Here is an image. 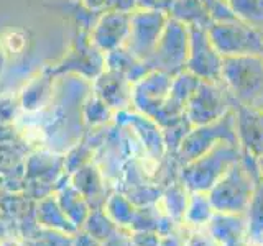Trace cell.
Instances as JSON below:
<instances>
[{
	"label": "cell",
	"instance_id": "obj_11",
	"mask_svg": "<svg viewBox=\"0 0 263 246\" xmlns=\"http://www.w3.org/2000/svg\"><path fill=\"white\" fill-rule=\"evenodd\" d=\"M234 113L238 145L243 151L258 158L263 154V110L235 104Z\"/></svg>",
	"mask_w": 263,
	"mask_h": 246
},
{
	"label": "cell",
	"instance_id": "obj_17",
	"mask_svg": "<svg viewBox=\"0 0 263 246\" xmlns=\"http://www.w3.org/2000/svg\"><path fill=\"white\" fill-rule=\"evenodd\" d=\"M247 238L252 246H263V177L255 189L249 205Z\"/></svg>",
	"mask_w": 263,
	"mask_h": 246
},
{
	"label": "cell",
	"instance_id": "obj_2",
	"mask_svg": "<svg viewBox=\"0 0 263 246\" xmlns=\"http://www.w3.org/2000/svg\"><path fill=\"white\" fill-rule=\"evenodd\" d=\"M220 80L235 104L263 110V54L224 57Z\"/></svg>",
	"mask_w": 263,
	"mask_h": 246
},
{
	"label": "cell",
	"instance_id": "obj_30",
	"mask_svg": "<svg viewBox=\"0 0 263 246\" xmlns=\"http://www.w3.org/2000/svg\"><path fill=\"white\" fill-rule=\"evenodd\" d=\"M258 168H260L261 177H263V154H261V156H258Z\"/></svg>",
	"mask_w": 263,
	"mask_h": 246
},
{
	"label": "cell",
	"instance_id": "obj_9",
	"mask_svg": "<svg viewBox=\"0 0 263 246\" xmlns=\"http://www.w3.org/2000/svg\"><path fill=\"white\" fill-rule=\"evenodd\" d=\"M224 57L214 48L208 28L189 27V53L186 71L201 80H220Z\"/></svg>",
	"mask_w": 263,
	"mask_h": 246
},
{
	"label": "cell",
	"instance_id": "obj_1",
	"mask_svg": "<svg viewBox=\"0 0 263 246\" xmlns=\"http://www.w3.org/2000/svg\"><path fill=\"white\" fill-rule=\"evenodd\" d=\"M260 180L258 158L243 151L242 158L208 191L212 209L224 213H243Z\"/></svg>",
	"mask_w": 263,
	"mask_h": 246
},
{
	"label": "cell",
	"instance_id": "obj_27",
	"mask_svg": "<svg viewBox=\"0 0 263 246\" xmlns=\"http://www.w3.org/2000/svg\"><path fill=\"white\" fill-rule=\"evenodd\" d=\"M72 246H102V243L84 230H78V233L72 236Z\"/></svg>",
	"mask_w": 263,
	"mask_h": 246
},
{
	"label": "cell",
	"instance_id": "obj_19",
	"mask_svg": "<svg viewBox=\"0 0 263 246\" xmlns=\"http://www.w3.org/2000/svg\"><path fill=\"white\" fill-rule=\"evenodd\" d=\"M189 195H191V191H189L181 180L171 184L166 191L161 194L164 210H166V217H170L171 220L184 218V213L189 203Z\"/></svg>",
	"mask_w": 263,
	"mask_h": 246
},
{
	"label": "cell",
	"instance_id": "obj_29",
	"mask_svg": "<svg viewBox=\"0 0 263 246\" xmlns=\"http://www.w3.org/2000/svg\"><path fill=\"white\" fill-rule=\"evenodd\" d=\"M0 246H27L25 241H16V240H2Z\"/></svg>",
	"mask_w": 263,
	"mask_h": 246
},
{
	"label": "cell",
	"instance_id": "obj_3",
	"mask_svg": "<svg viewBox=\"0 0 263 246\" xmlns=\"http://www.w3.org/2000/svg\"><path fill=\"white\" fill-rule=\"evenodd\" d=\"M242 146L220 141L197 159L179 168V179L191 192H208L242 158Z\"/></svg>",
	"mask_w": 263,
	"mask_h": 246
},
{
	"label": "cell",
	"instance_id": "obj_15",
	"mask_svg": "<svg viewBox=\"0 0 263 246\" xmlns=\"http://www.w3.org/2000/svg\"><path fill=\"white\" fill-rule=\"evenodd\" d=\"M72 186L81 192V195L84 197L86 202L89 203L90 210L94 209H104L105 205V187L101 180V176H99L97 169H94L92 166L84 168L82 171H79V174L74 177Z\"/></svg>",
	"mask_w": 263,
	"mask_h": 246
},
{
	"label": "cell",
	"instance_id": "obj_22",
	"mask_svg": "<svg viewBox=\"0 0 263 246\" xmlns=\"http://www.w3.org/2000/svg\"><path fill=\"white\" fill-rule=\"evenodd\" d=\"M214 213L208 192H191L189 203L184 213V220L191 225H204L211 220Z\"/></svg>",
	"mask_w": 263,
	"mask_h": 246
},
{
	"label": "cell",
	"instance_id": "obj_5",
	"mask_svg": "<svg viewBox=\"0 0 263 246\" xmlns=\"http://www.w3.org/2000/svg\"><path fill=\"white\" fill-rule=\"evenodd\" d=\"M208 33L222 57L263 54V33L237 18L212 23Z\"/></svg>",
	"mask_w": 263,
	"mask_h": 246
},
{
	"label": "cell",
	"instance_id": "obj_13",
	"mask_svg": "<svg viewBox=\"0 0 263 246\" xmlns=\"http://www.w3.org/2000/svg\"><path fill=\"white\" fill-rule=\"evenodd\" d=\"M36 221L40 227L58 230V232L68 233V235H76L78 227L69 220V217L61 210L60 203L56 200V195H48L43 197L38 202L36 207Z\"/></svg>",
	"mask_w": 263,
	"mask_h": 246
},
{
	"label": "cell",
	"instance_id": "obj_8",
	"mask_svg": "<svg viewBox=\"0 0 263 246\" xmlns=\"http://www.w3.org/2000/svg\"><path fill=\"white\" fill-rule=\"evenodd\" d=\"M166 22L168 13L137 8L135 13L130 15V31L127 36L128 51L138 59L148 63L158 45Z\"/></svg>",
	"mask_w": 263,
	"mask_h": 246
},
{
	"label": "cell",
	"instance_id": "obj_28",
	"mask_svg": "<svg viewBox=\"0 0 263 246\" xmlns=\"http://www.w3.org/2000/svg\"><path fill=\"white\" fill-rule=\"evenodd\" d=\"M219 243L214 240V238H211V240H208V238H204V236H193L191 240L187 241L186 246H217Z\"/></svg>",
	"mask_w": 263,
	"mask_h": 246
},
{
	"label": "cell",
	"instance_id": "obj_25",
	"mask_svg": "<svg viewBox=\"0 0 263 246\" xmlns=\"http://www.w3.org/2000/svg\"><path fill=\"white\" fill-rule=\"evenodd\" d=\"M132 246H161L160 235L155 232H132Z\"/></svg>",
	"mask_w": 263,
	"mask_h": 246
},
{
	"label": "cell",
	"instance_id": "obj_10",
	"mask_svg": "<svg viewBox=\"0 0 263 246\" xmlns=\"http://www.w3.org/2000/svg\"><path fill=\"white\" fill-rule=\"evenodd\" d=\"M171 76L166 72L152 69L143 79L135 82V90L132 92L135 105L146 117L153 118L156 112L166 100L171 87Z\"/></svg>",
	"mask_w": 263,
	"mask_h": 246
},
{
	"label": "cell",
	"instance_id": "obj_4",
	"mask_svg": "<svg viewBox=\"0 0 263 246\" xmlns=\"http://www.w3.org/2000/svg\"><path fill=\"white\" fill-rule=\"evenodd\" d=\"M220 141H229L238 145L237 128H235V113L230 110L226 117L208 125H197L189 130L175 154V161L181 166L197 159L204 153H208L212 146Z\"/></svg>",
	"mask_w": 263,
	"mask_h": 246
},
{
	"label": "cell",
	"instance_id": "obj_18",
	"mask_svg": "<svg viewBox=\"0 0 263 246\" xmlns=\"http://www.w3.org/2000/svg\"><path fill=\"white\" fill-rule=\"evenodd\" d=\"M104 212L112 218L115 225H119L120 228H130L137 213V205L127 195L115 192L107 197Z\"/></svg>",
	"mask_w": 263,
	"mask_h": 246
},
{
	"label": "cell",
	"instance_id": "obj_16",
	"mask_svg": "<svg viewBox=\"0 0 263 246\" xmlns=\"http://www.w3.org/2000/svg\"><path fill=\"white\" fill-rule=\"evenodd\" d=\"M54 195H56V200L60 203L61 210L69 217L72 223L81 230L87 215L90 213V207L84 197L81 195V192L72 184L66 186L64 189H61V191H58Z\"/></svg>",
	"mask_w": 263,
	"mask_h": 246
},
{
	"label": "cell",
	"instance_id": "obj_24",
	"mask_svg": "<svg viewBox=\"0 0 263 246\" xmlns=\"http://www.w3.org/2000/svg\"><path fill=\"white\" fill-rule=\"evenodd\" d=\"M191 128H193V125H191V121L186 118V115L183 118H179L178 121L161 128L164 146H166V153H171V156H175L178 148L181 146V143H183V139L186 138V135L189 133Z\"/></svg>",
	"mask_w": 263,
	"mask_h": 246
},
{
	"label": "cell",
	"instance_id": "obj_14",
	"mask_svg": "<svg viewBox=\"0 0 263 246\" xmlns=\"http://www.w3.org/2000/svg\"><path fill=\"white\" fill-rule=\"evenodd\" d=\"M168 16L186 27L209 28L212 25L211 15L202 0H175L168 12Z\"/></svg>",
	"mask_w": 263,
	"mask_h": 246
},
{
	"label": "cell",
	"instance_id": "obj_26",
	"mask_svg": "<svg viewBox=\"0 0 263 246\" xmlns=\"http://www.w3.org/2000/svg\"><path fill=\"white\" fill-rule=\"evenodd\" d=\"M175 0H137L138 8H145V10H156L168 13L170 8Z\"/></svg>",
	"mask_w": 263,
	"mask_h": 246
},
{
	"label": "cell",
	"instance_id": "obj_20",
	"mask_svg": "<svg viewBox=\"0 0 263 246\" xmlns=\"http://www.w3.org/2000/svg\"><path fill=\"white\" fill-rule=\"evenodd\" d=\"M119 225H115L112 218L104 212V209H94L90 210L87 215L84 225L81 227V230H84L89 235H92L97 241H101L102 244L112 238L115 233L119 232Z\"/></svg>",
	"mask_w": 263,
	"mask_h": 246
},
{
	"label": "cell",
	"instance_id": "obj_7",
	"mask_svg": "<svg viewBox=\"0 0 263 246\" xmlns=\"http://www.w3.org/2000/svg\"><path fill=\"white\" fill-rule=\"evenodd\" d=\"M235 100L222 80H201L186 105V118L193 127L217 121L234 110Z\"/></svg>",
	"mask_w": 263,
	"mask_h": 246
},
{
	"label": "cell",
	"instance_id": "obj_23",
	"mask_svg": "<svg viewBox=\"0 0 263 246\" xmlns=\"http://www.w3.org/2000/svg\"><path fill=\"white\" fill-rule=\"evenodd\" d=\"M72 236L74 235L38 225L36 233L27 236L23 241L27 246H72Z\"/></svg>",
	"mask_w": 263,
	"mask_h": 246
},
{
	"label": "cell",
	"instance_id": "obj_6",
	"mask_svg": "<svg viewBox=\"0 0 263 246\" xmlns=\"http://www.w3.org/2000/svg\"><path fill=\"white\" fill-rule=\"evenodd\" d=\"M187 53L189 27L168 16V22L164 25V30L152 57L148 59V64L152 69L166 72L173 77L186 69Z\"/></svg>",
	"mask_w": 263,
	"mask_h": 246
},
{
	"label": "cell",
	"instance_id": "obj_12",
	"mask_svg": "<svg viewBox=\"0 0 263 246\" xmlns=\"http://www.w3.org/2000/svg\"><path fill=\"white\" fill-rule=\"evenodd\" d=\"M211 236L222 246H232L242 241L247 233V223L240 213H224L214 210L208 221Z\"/></svg>",
	"mask_w": 263,
	"mask_h": 246
},
{
	"label": "cell",
	"instance_id": "obj_21",
	"mask_svg": "<svg viewBox=\"0 0 263 246\" xmlns=\"http://www.w3.org/2000/svg\"><path fill=\"white\" fill-rule=\"evenodd\" d=\"M237 20L263 33V0H227Z\"/></svg>",
	"mask_w": 263,
	"mask_h": 246
}]
</instances>
